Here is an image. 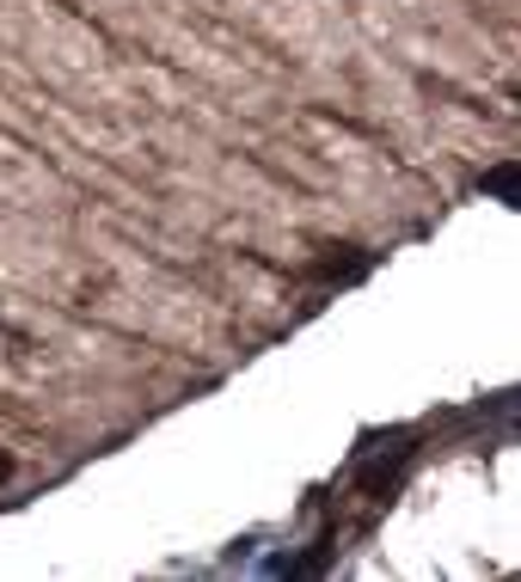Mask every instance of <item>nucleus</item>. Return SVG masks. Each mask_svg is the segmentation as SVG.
<instances>
[{
    "label": "nucleus",
    "instance_id": "f03ea898",
    "mask_svg": "<svg viewBox=\"0 0 521 582\" xmlns=\"http://www.w3.org/2000/svg\"><path fill=\"white\" fill-rule=\"evenodd\" d=\"M7 478H13V454L0 448V485H7Z\"/></svg>",
    "mask_w": 521,
    "mask_h": 582
},
{
    "label": "nucleus",
    "instance_id": "f257e3e1",
    "mask_svg": "<svg viewBox=\"0 0 521 582\" xmlns=\"http://www.w3.org/2000/svg\"><path fill=\"white\" fill-rule=\"evenodd\" d=\"M484 190H497L503 202H515V166H497V173L484 178Z\"/></svg>",
    "mask_w": 521,
    "mask_h": 582
}]
</instances>
